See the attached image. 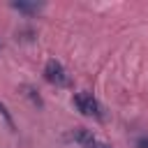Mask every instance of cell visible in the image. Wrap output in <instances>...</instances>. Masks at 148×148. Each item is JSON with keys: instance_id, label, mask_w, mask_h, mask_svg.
I'll use <instances>...</instances> for the list:
<instances>
[{"instance_id": "obj_1", "label": "cell", "mask_w": 148, "mask_h": 148, "mask_svg": "<svg viewBox=\"0 0 148 148\" xmlns=\"http://www.w3.org/2000/svg\"><path fill=\"white\" fill-rule=\"evenodd\" d=\"M74 106L83 113V116H88V118H97V120H102L104 118V109H102V104L97 102V97L92 95V92H88V90H81V92H74Z\"/></svg>"}, {"instance_id": "obj_2", "label": "cell", "mask_w": 148, "mask_h": 148, "mask_svg": "<svg viewBox=\"0 0 148 148\" xmlns=\"http://www.w3.org/2000/svg\"><path fill=\"white\" fill-rule=\"evenodd\" d=\"M44 79H46L49 83L58 86V88L69 86V76H67V72H65V67H62L56 58L46 60V65H44Z\"/></svg>"}, {"instance_id": "obj_3", "label": "cell", "mask_w": 148, "mask_h": 148, "mask_svg": "<svg viewBox=\"0 0 148 148\" xmlns=\"http://www.w3.org/2000/svg\"><path fill=\"white\" fill-rule=\"evenodd\" d=\"M69 139L72 141H76L81 148H111L109 143H104L102 139H97L90 130H86V127H74L72 132H69Z\"/></svg>"}, {"instance_id": "obj_4", "label": "cell", "mask_w": 148, "mask_h": 148, "mask_svg": "<svg viewBox=\"0 0 148 148\" xmlns=\"http://www.w3.org/2000/svg\"><path fill=\"white\" fill-rule=\"evenodd\" d=\"M12 7H14V9H18V12H23V14H37V12L42 9V5H35V2H23V0L12 2Z\"/></svg>"}, {"instance_id": "obj_5", "label": "cell", "mask_w": 148, "mask_h": 148, "mask_svg": "<svg viewBox=\"0 0 148 148\" xmlns=\"http://www.w3.org/2000/svg\"><path fill=\"white\" fill-rule=\"evenodd\" d=\"M25 90H28V97H30V99H32V102H35L37 106H42V97H39L37 92H35V88H30V86H25Z\"/></svg>"}, {"instance_id": "obj_6", "label": "cell", "mask_w": 148, "mask_h": 148, "mask_svg": "<svg viewBox=\"0 0 148 148\" xmlns=\"http://www.w3.org/2000/svg\"><path fill=\"white\" fill-rule=\"evenodd\" d=\"M134 148H148V134H141L134 139Z\"/></svg>"}, {"instance_id": "obj_7", "label": "cell", "mask_w": 148, "mask_h": 148, "mask_svg": "<svg viewBox=\"0 0 148 148\" xmlns=\"http://www.w3.org/2000/svg\"><path fill=\"white\" fill-rule=\"evenodd\" d=\"M0 51H2V44H0Z\"/></svg>"}]
</instances>
